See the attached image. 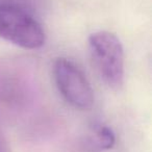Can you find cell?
<instances>
[{"label": "cell", "mask_w": 152, "mask_h": 152, "mask_svg": "<svg viewBox=\"0 0 152 152\" xmlns=\"http://www.w3.org/2000/svg\"><path fill=\"white\" fill-rule=\"evenodd\" d=\"M0 38L24 49H39L46 34L31 12L9 3H0Z\"/></svg>", "instance_id": "cell-1"}, {"label": "cell", "mask_w": 152, "mask_h": 152, "mask_svg": "<svg viewBox=\"0 0 152 152\" xmlns=\"http://www.w3.org/2000/svg\"><path fill=\"white\" fill-rule=\"evenodd\" d=\"M89 48L102 80L112 89H120L124 81V50L118 37L108 31L92 34Z\"/></svg>", "instance_id": "cell-2"}, {"label": "cell", "mask_w": 152, "mask_h": 152, "mask_svg": "<svg viewBox=\"0 0 152 152\" xmlns=\"http://www.w3.org/2000/svg\"><path fill=\"white\" fill-rule=\"evenodd\" d=\"M55 85L64 99L73 107L89 110L94 105V92L87 77L73 61L57 58L53 65Z\"/></svg>", "instance_id": "cell-3"}, {"label": "cell", "mask_w": 152, "mask_h": 152, "mask_svg": "<svg viewBox=\"0 0 152 152\" xmlns=\"http://www.w3.org/2000/svg\"><path fill=\"white\" fill-rule=\"evenodd\" d=\"M41 0H0V3H9V4H14L17 7H21L27 11L31 12L29 10V5H34L40 2Z\"/></svg>", "instance_id": "cell-5"}, {"label": "cell", "mask_w": 152, "mask_h": 152, "mask_svg": "<svg viewBox=\"0 0 152 152\" xmlns=\"http://www.w3.org/2000/svg\"><path fill=\"white\" fill-rule=\"evenodd\" d=\"M0 152H10L9 146L4 141V139L1 137V134H0Z\"/></svg>", "instance_id": "cell-6"}, {"label": "cell", "mask_w": 152, "mask_h": 152, "mask_svg": "<svg viewBox=\"0 0 152 152\" xmlns=\"http://www.w3.org/2000/svg\"><path fill=\"white\" fill-rule=\"evenodd\" d=\"M94 145L98 150H110L116 144V135L113 129L106 125H99L95 130Z\"/></svg>", "instance_id": "cell-4"}]
</instances>
